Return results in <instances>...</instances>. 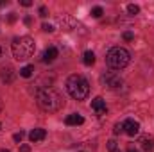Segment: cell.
<instances>
[{
	"mask_svg": "<svg viewBox=\"0 0 154 152\" xmlns=\"http://www.w3.org/2000/svg\"><path fill=\"white\" fill-rule=\"evenodd\" d=\"M82 122H84V118H82L81 114H77V113L68 114V116L65 118V123H66V125H81Z\"/></svg>",
	"mask_w": 154,
	"mask_h": 152,
	"instance_id": "7c38bea8",
	"label": "cell"
},
{
	"mask_svg": "<svg viewBox=\"0 0 154 152\" xmlns=\"http://www.w3.org/2000/svg\"><path fill=\"white\" fill-rule=\"evenodd\" d=\"M45 136H47V131L45 129H32L31 132H29V140L32 141V143H36V141H41V140H45Z\"/></svg>",
	"mask_w": 154,
	"mask_h": 152,
	"instance_id": "9c48e42d",
	"label": "cell"
},
{
	"mask_svg": "<svg viewBox=\"0 0 154 152\" xmlns=\"http://www.w3.org/2000/svg\"><path fill=\"white\" fill-rule=\"evenodd\" d=\"M11 50H13V56L14 59L18 61H25L29 59L34 50H36V43L31 36H22V38H14L13 39V45H11Z\"/></svg>",
	"mask_w": 154,
	"mask_h": 152,
	"instance_id": "7a4b0ae2",
	"label": "cell"
},
{
	"mask_svg": "<svg viewBox=\"0 0 154 152\" xmlns=\"http://www.w3.org/2000/svg\"><path fill=\"white\" fill-rule=\"evenodd\" d=\"M102 14H104L102 7H99V5H97V7H93V9H91V16H93V18H100Z\"/></svg>",
	"mask_w": 154,
	"mask_h": 152,
	"instance_id": "2e32d148",
	"label": "cell"
},
{
	"mask_svg": "<svg viewBox=\"0 0 154 152\" xmlns=\"http://www.w3.org/2000/svg\"><path fill=\"white\" fill-rule=\"evenodd\" d=\"M82 63H84L86 66H91V65L95 63V54H93L91 50H86L84 56H82Z\"/></svg>",
	"mask_w": 154,
	"mask_h": 152,
	"instance_id": "4fadbf2b",
	"label": "cell"
},
{
	"mask_svg": "<svg viewBox=\"0 0 154 152\" xmlns=\"http://www.w3.org/2000/svg\"><path fill=\"white\" fill-rule=\"evenodd\" d=\"M57 56H59V50H57L56 47H48V48L43 52V61H45V63H52Z\"/></svg>",
	"mask_w": 154,
	"mask_h": 152,
	"instance_id": "30bf717a",
	"label": "cell"
},
{
	"mask_svg": "<svg viewBox=\"0 0 154 152\" xmlns=\"http://www.w3.org/2000/svg\"><path fill=\"white\" fill-rule=\"evenodd\" d=\"M39 16H41V18H45V16H48V9H47L45 5H41V7H39Z\"/></svg>",
	"mask_w": 154,
	"mask_h": 152,
	"instance_id": "ac0fdd59",
	"label": "cell"
},
{
	"mask_svg": "<svg viewBox=\"0 0 154 152\" xmlns=\"http://www.w3.org/2000/svg\"><path fill=\"white\" fill-rule=\"evenodd\" d=\"M127 152H138V150H136V149H133V147H129V149H127Z\"/></svg>",
	"mask_w": 154,
	"mask_h": 152,
	"instance_id": "83f0119b",
	"label": "cell"
},
{
	"mask_svg": "<svg viewBox=\"0 0 154 152\" xmlns=\"http://www.w3.org/2000/svg\"><path fill=\"white\" fill-rule=\"evenodd\" d=\"M113 131H115V134H120V132L124 131V127H122V123H115V129H113Z\"/></svg>",
	"mask_w": 154,
	"mask_h": 152,
	"instance_id": "7402d4cb",
	"label": "cell"
},
{
	"mask_svg": "<svg viewBox=\"0 0 154 152\" xmlns=\"http://www.w3.org/2000/svg\"><path fill=\"white\" fill-rule=\"evenodd\" d=\"M32 74H34V66H32V65H27V66H23V68L20 70V75L25 77V79H27V77H31Z\"/></svg>",
	"mask_w": 154,
	"mask_h": 152,
	"instance_id": "5bb4252c",
	"label": "cell"
},
{
	"mask_svg": "<svg viewBox=\"0 0 154 152\" xmlns=\"http://www.w3.org/2000/svg\"><path fill=\"white\" fill-rule=\"evenodd\" d=\"M122 127H124V132H127L129 136H136V134L140 132V123H138L136 120H133V118H127V120L122 123Z\"/></svg>",
	"mask_w": 154,
	"mask_h": 152,
	"instance_id": "8992f818",
	"label": "cell"
},
{
	"mask_svg": "<svg viewBox=\"0 0 154 152\" xmlns=\"http://www.w3.org/2000/svg\"><path fill=\"white\" fill-rule=\"evenodd\" d=\"M9 22H11V23H13V22H16V14H14V13H11V14H9Z\"/></svg>",
	"mask_w": 154,
	"mask_h": 152,
	"instance_id": "484cf974",
	"label": "cell"
},
{
	"mask_svg": "<svg viewBox=\"0 0 154 152\" xmlns=\"http://www.w3.org/2000/svg\"><path fill=\"white\" fill-rule=\"evenodd\" d=\"M102 81H104V84L108 86V88H111V90H118L122 84H124V81H122V77L115 74V72H108L106 75L102 77Z\"/></svg>",
	"mask_w": 154,
	"mask_h": 152,
	"instance_id": "5b68a950",
	"label": "cell"
},
{
	"mask_svg": "<svg viewBox=\"0 0 154 152\" xmlns=\"http://www.w3.org/2000/svg\"><path fill=\"white\" fill-rule=\"evenodd\" d=\"M20 4H22L23 7H31V5H32V2H31V0H20Z\"/></svg>",
	"mask_w": 154,
	"mask_h": 152,
	"instance_id": "603a6c76",
	"label": "cell"
},
{
	"mask_svg": "<svg viewBox=\"0 0 154 152\" xmlns=\"http://www.w3.org/2000/svg\"><path fill=\"white\" fill-rule=\"evenodd\" d=\"M108 150L109 152H120V149H118V145H116L115 140H109V141H108Z\"/></svg>",
	"mask_w": 154,
	"mask_h": 152,
	"instance_id": "9a60e30c",
	"label": "cell"
},
{
	"mask_svg": "<svg viewBox=\"0 0 154 152\" xmlns=\"http://www.w3.org/2000/svg\"><path fill=\"white\" fill-rule=\"evenodd\" d=\"M0 56H2V48H0Z\"/></svg>",
	"mask_w": 154,
	"mask_h": 152,
	"instance_id": "4dcf8cb0",
	"label": "cell"
},
{
	"mask_svg": "<svg viewBox=\"0 0 154 152\" xmlns=\"http://www.w3.org/2000/svg\"><path fill=\"white\" fill-rule=\"evenodd\" d=\"M4 5H7V0H0V7H4Z\"/></svg>",
	"mask_w": 154,
	"mask_h": 152,
	"instance_id": "4316f807",
	"label": "cell"
},
{
	"mask_svg": "<svg viewBox=\"0 0 154 152\" xmlns=\"http://www.w3.org/2000/svg\"><path fill=\"white\" fill-rule=\"evenodd\" d=\"M127 13H129V14H138V13H140V7L134 5V4H129V5H127Z\"/></svg>",
	"mask_w": 154,
	"mask_h": 152,
	"instance_id": "e0dca14e",
	"label": "cell"
},
{
	"mask_svg": "<svg viewBox=\"0 0 154 152\" xmlns=\"http://www.w3.org/2000/svg\"><path fill=\"white\" fill-rule=\"evenodd\" d=\"M0 152H9V150H5V149H4V150H0Z\"/></svg>",
	"mask_w": 154,
	"mask_h": 152,
	"instance_id": "f546056e",
	"label": "cell"
},
{
	"mask_svg": "<svg viewBox=\"0 0 154 152\" xmlns=\"http://www.w3.org/2000/svg\"><path fill=\"white\" fill-rule=\"evenodd\" d=\"M0 79H2L4 82H7V84L13 82V79H14V70L9 68V66H7V68H2V70H0Z\"/></svg>",
	"mask_w": 154,
	"mask_h": 152,
	"instance_id": "8fae6325",
	"label": "cell"
},
{
	"mask_svg": "<svg viewBox=\"0 0 154 152\" xmlns=\"http://www.w3.org/2000/svg\"><path fill=\"white\" fill-rule=\"evenodd\" d=\"M41 29H43L45 32H54V27H52L50 23H43V25H41Z\"/></svg>",
	"mask_w": 154,
	"mask_h": 152,
	"instance_id": "d6986e66",
	"label": "cell"
},
{
	"mask_svg": "<svg viewBox=\"0 0 154 152\" xmlns=\"http://www.w3.org/2000/svg\"><path fill=\"white\" fill-rule=\"evenodd\" d=\"M36 100H38V106L47 113H57L65 104L63 97L50 88H39L36 91Z\"/></svg>",
	"mask_w": 154,
	"mask_h": 152,
	"instance_id": "6da1fadb",
	"label": "cell"
},
{
	"mask_svg": "<svg viewBox=\"0 0 154 152\" xmlns=\"http://www.w3.org/2000/svg\"><path fill=\"white\" fill-rule=\"evenodd\" d=\"M23 136H25V134L20 131V132H16V134L13 136V140H14V141H22V140H23Z\"/></svg>",
	"mask_w": 154,
	"mask_h": 152,
	"instance_id": "ffe728a7",
	"label": "cell"
},
{
	"mask_svg": "<svg viewBox=\"0 0 154 152\" xmlns=\"http://www.w3.org/2000/svg\"><path fill=\"white\" fill-rule=\"evenodd\" d=\"M0 129H2V125H0Z\"/></svg>",
	"mask_w": 154,
	"mask_h": 152,
	"instance_id": "1f68e13d",
	"label": "cell"
},
{
	"mask_svg": "<svg viewBox=\"0 0 154 152\" xmlns=\"http://www.w3.org/2000/svg\"><path fill=\"white\" fill-rule=\"evenodd\" d=\"M20 152H31V147L29 145H22L20 147Z\"/></svg>",
	"mask_w": 154,
	"mask_h": 152,
	"instance_id": "cb8c5ba5",
	"label": "cell"
},
{
	"mask_svg": "<svg viewBox=\"0 0 154 152\" xmlns=\"http://www.w3.org/2000/svg\"><path fill=\"white\" fill-rule=\"evenodd\" d=\"M129 61H131V54H129V50L124 48V47H113V48L108 52V56H106V63H108V66H111L113 70H122V68H125V66L129 65Z\"/></svg>",
	"mask_w": 154,
	"mask_h": 152,
	"instance_id": "277c9868",
	"label": "cell"
},
{
	"mask_svg": "<svg viewBox=\"0 0 154 152\" xmlns=\"http://www.w3.org/2000/svg\"><path fill=\"white\" fill-rule=\"evenodd\" d=\"M66 90H68V93H70L72 99L84 100L88 97V93H90V84H88V81L82 75L74 74V75L68 77V81H66Z\"/></svg>",
	"mask_w": 154,
	"mask_h": 152,
	"instance_id": "3957f363",
	"label": "cell"
},
{
	"mask_svg": "<svg viewBox=\"0 0 154 152\" xmlns=\"http://www.w3.org/2000/svg\"><path fill=\"white\" fill-rule=\"evenodd\" d=\"M23 22H25V25H31V23H32V18H31V16H25Z\"/></svg>",
	"mask_w": 154,
	"mask_h": 152,
	"instance_id": "d4e9b609",
	"label": "cell"
},
{
	"mask_svg": "<svg viewBox=\"0 0 154 152\" xmlns=\"http://www.w3.org/2000/svg\"><path fill=\"white\" fill-rule=\"evenodd\" d=\"M91 108H93V111L99 114V116L106 114V111H108V108H106V102H104V99H102V97H97V99H93V100H91Z\"/></svg>",
	"mask_w": 154,
	"mask_h": 152,
	"instance_id": "52a82bcc",
	"label": "cell"
},
{
	"mask_svg": "<svg viewBox=\"0 0 154 152\" xmlns=\"http://www.w3.org/2000/svg\"><path fill=\"white\" fill-rule=\"evenodd\" d=\"M0 111H2V100H0Z\"/></svg>",
	"mask_w": 154,
	"mask_h": 152,
	"instance_id": "f1b7e54d",
	"label": "cell"
},
{
	"mask_svg": "<svg viewBox=\"0 0 154 152\" xmlns=\"http://www.w3.org/2000/svg\"><path fill=\"white\" fill-rule=\"evenodd\" d=\"M140 147L143 152H154V138L152 136H142L140 138Z\"/></svg>",
	"mask_w": 154,
	"mask_h": 152,
	"instance_id": "ba28073f",
	"label": "cell"
},
{
	"mask_svg": "<svg viewBox=\"0 0 154 152\" xmlns=\"http://www.w3.org/2000/svg\"><path fill=\"white\" fill-rule=\"evenodd\" d=\"M124 39H125V41H133V39H134V34L127 31V32H124Z\"/></svg>",
	"mask_w": 154,
	"mask_h": 152,
	"instance_id": "44dd1931",
	"label": "cell"
}]
</instances>
